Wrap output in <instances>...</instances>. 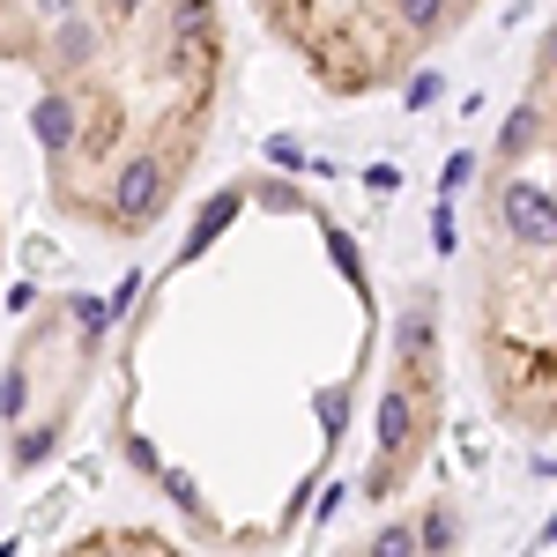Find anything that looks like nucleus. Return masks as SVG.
Here are the masks:
<instances>
[{
    "label": "nucleus",
    "mask_w": 557,
    "mask_h": 557,
    "mask_svg": "<svg viewBox=\"0 0 557 557\" xmlns=\"http://www.w3.org/2000/svg\"><path fill=\"white\" fill-rule=\"evenodd\" d=\"M461 327L483 409L513 438H557V15L483 141L461 238Z\"/></svg>",
    "instance_id": "nucleus-2"
},
{
    "label": "nucleus",
    "mask_w": 557,
    "mask_h": 557,
    "mask_svg": "<svg viewBox=\"0 0 557 557\" xmlns=\"http://www.w3.org/2000/svg\"><path fill=\"white\" fill-rule=\"evenodd\" d=\"M52 557H201V550H186L178 535L149 528V520H104V528H83L75 543H60Z\"/></svg>",
    "instance_id": "nucleus-5"
},
{
    "label": "nucleus",
    "mask_w": 557,
    "mask_h": 557,
    "mask_svg": "<svg viewBox=\"0 0 557 557\" xmlns=\"http://www.w3.org/2000/svg\"><path fill=\"white\" fill-rule=\"evenodd\" d=\"M45 201L97 246H141L186 201L231 97L223 0H0Z\"/></svg>",
    "instance_id": "nucleus-1"
},
{
    "label": "nucleus",
    "mask_w": 557,
    "mask_h": 557,
    "mask_svg": "<svg viewBox=\"0 0 557 557\" xmlns=\"http://www.w3.org/2000/svg\"><path fill=\"white\" fill-rule=\"evenodd\" d=\"M253 23L327 97H386L431 67L491 0H246Z\"/></svg>",
    "instance_id": "nucleus-3"
},
{
    "label": "nucleus",
    "mask_w": 557,
    "mask_h": 557,
    "mask_svg": "<svg viewBox=\"0 0 557 557\" xmlns=\"http://www.w3.org/2000/svg\"><path fill=\"white\" fill-rule=\"evenodd\" d=\"M97 357H104V305L97 298H45L30 312V327L8 349V380H0V431L15 446V469H30L38 454L60 446V431L89 401Z\"/></svg>",
    "instance_id": "nucleus-4"
}]
</instances>
